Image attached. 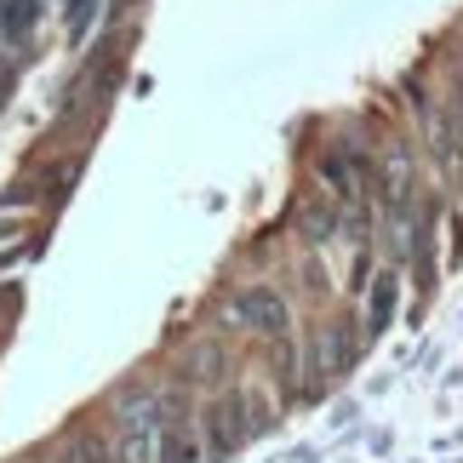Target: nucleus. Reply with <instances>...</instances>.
<instances>
[{"mask_svg":"<svg viewBox=\"0 0 463 463\" xmlns=\"http://www.w3.org/2000/svg\"><path fill=\"white\" fill-rule=\"evenodd\" d=\"M41 24V0H0V34L6 41H29Z\"/></svg>","mask_w":463,"mask_h":463,"instance_id":"nucleus-4","label":"nucleus"},{"mask_svg":"<svg viewBox=\"0 0 463 463\" xmlns=\"http://www.w3.org/2000/svg\"><path fill=\"white\" fill-rule=\"evenodd\" d=\"M229 320H235L241 332H258V337H287L292 309L275 287H246V292H235V304H229Z\"/></svg>","mask_w":463,"mask_h":463,"instance_id":"nucleus-1","label":"nucleus"},{"mask_svg":"<svg viewBox=\"0 0 463 463\" xmlns=\"http://www.w3.org/2000/svg\"><path fill=\"white\" fill-rule=\"evenodd\" d=\"M115 463H160V406L155 401H132L127 412H120Z\"/></svg>","mask_w":463,"mask_h":463,"instance_id":"nucleus-2","label":"nucleus"},{"mask_svg":"<svg viewBox=\"0 0 463 463\" xmlns=\"http://www.w3.org/2000/svg\"><path fill=\"white\" fill-rule=\"evenodd\" d=\"M320 177H326V184L344 194V201L354 194V160H349V155H320Z\"/></svg>","mask_w":463,"mask_h":463,"instance_id":"nucleus-7","label":"nucleus"},{"mask_svg":"<svg viewBox=\"0 0 463 463\" xmlns=\"http://www.w3.org/2000/svg\"><path fill=\"white\" fill-rule=\"evenodd\" d=\"M201 423H206V447H212V458H229L246 435H252V406H246V395H223V401L206 406Z\"/></svg>","mask_w":463,"mask_h":463,"instance_id":"nucleus-3","label":"nucleus"},{"mask_svg":"<svg viewBox=\"0 0 463 463\" xmlns=\"http://www.w3.org/2000/svg\"><path fill=\"white\" fill-rule=\"evenodd\" d=\"M349 361H354V337H349V320H337L320 337V372H344Z\"/></svg>","mask_w":463,"mask_h":463,"instance_id":"nucleus-5","label":"nucleus"},{"mask_svg":"<svg viewBox=\"0 0 463 463\" xmlns=\"http://www.w3.org/2000/svg\"><path fill=\"white\" fill-rule=\"evenodd\" d=\"M395 292H401V275H395V269H383V275H378V287H372L366 332H383V326H389V315H395Z\"/></svg>","mask_w":463,"mask_h":463,"instance_id":"nucleus-6","label":"nucleus"},{"mask_svg":"<svg viewBox=\"0 0 463 463\" xmlns=\"http://www.w3.org/2000/svg\"><path fill=\"white\" fill-rule=\"evenodd\" d=\"M92 12H98V0H69V29H86V24H92Z\"/></svg>","mask_w":463,"mask_h":463,"instance_id":"nucleus-9","label":"nucleus"},{"mask_svg":"<svg viewBox=\"0 0 463 463\" xmlns=\"http://www.w3.org/2000/svg\"><path fill=\"white\" fill-rule=\"evenodd\" d=\"M69 458H75V463H115V452H109V447H103V440H98V435H80V440H75V447H69Z\"/></svg>","mask_w":463,"mask_h":463,"instance_id":"nucleus-8","label":"nucleus"}]
</instances>
